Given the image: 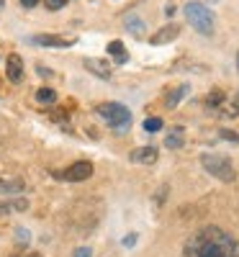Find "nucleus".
<instances>
[{
  "mask_svg": "<svg viewBox=\"0 0 239 257\" xmlns=\"http://www.w3.org/2000/svg\"><path fill=\"white\" fill-rule=\"evenodd\" d=\"M183 257H239V242L221 226H203L188 239Z\"/></svg>",
  "mask_w": 239,
  "mask_h": 257,
  "instance_id": "1",
  "label": "nucleus"
},
{
  "mask_svg": "<svg viewBox=\"0 0 239 257\" xmlns=\"http://www.w3.org/2000/svg\"><path fill=\"white\" fill-rule=\"evenodd\" d=\"M98 113H100V118H105L108 123L113 126L116 134H124L126 128L132 126V113H129V108L121 105V103H100Z\"/></svg>",
  "mask_w": 239,
  "mask_h": 257,
  "instance_id": "2",
  "label": "nucleus"
},
{
  "mask_svg": "<svg viewBox=\"0 0 239 257\" xmlns=\"http://www.w3.org/2000/svg\"><path fill=\"white\" fill-rule=\"evenodd\" d=\"M185 18L190 21V26L198 34H203V36L213 34V13L203 3H198V0H193V3L185 6Z\"/></svg>",
  "mask_w": 239,
  "mask_h": 257,
  "instance_id": "3",
  "label": "nucleus"
},
{
  "mask_svg": "<svg viewBox=\"0 0 239 257\" xmlns=\"http://www.w3.org/2000/svg\"><path fill=\"white\" fill-rule=\"evenodd\" d=\"M201 165H203L206 173H211L213 178H219L224 183H231L236 178L234 165L226 157H221V155H201Z\"/></svg>",
  "mask_w": 239,
  "mask_h": 257,
  "instance_id": "4",
  "label": "nucleus"
},
{
  "mask_svg": "<svg viewBox=\"0 0 239 257\" xmlns=\"http://www.w3.org/2000/svg\"><path fill=\"white\" fill-rule=\"evenodd\" d=\"M90 175H93V165H90L88 160L75 162V165H70L67 170H62V173H54V178L67 180V183H82V180H88Z\"/></svg>",
  "mask_w": 239,
  "mask_h": 257,
  "instance_id": "5",
  "label": "nucleus"
},
{
  "mask_svg": "<svg viewBox=\"0 0 239 257\" xmlns=\"http://www.w3.org/2000/svg\"><path fill=\"white\" fill-rule=\"evenodd\" d=\"M31 41L39 44V47H49V49H67L77 39L75 36H57V34H36Z\"/></svg>",
  "mask_w": 239,
  "mask_h": 257,
  "instance_id": "6",
  "label": "nucleus"
},
{
  "mask_svg": "<svg viewBox=\"0 0 239 257\" xmlns=\"http://www.w3.org/2000/svg\"><path fill=\"white\" fill-rule=\"evenodd\" d=\"M178 36H180V26L178 24H170V26H162L157 34H152L149 36V44L152 47H162V44H167V41L178 39Z\"/></svg>",
  "mask_w": 239,
  "mask_h": 257,
  "instance_id": "7",
  "label": "nucleus"
},
{
  "mask_svg": "<svg viewBox=\"0 0 239 257\" xmlns=\"http://www.w3.org/2000/svg\"><path fill=\"white\" fill-rule=\"evenodd\" d=\"M157 149L155 147H139V149H134L132 152V162H137V165H155L157 162Z\"/></svg>",
  "mask_w": 239,
  "mask_h": 257,
  "instance_id": "8",
  "label": "nucleus"
},
{
  "mask_svg": "<svg viewBox=\"0 0 239 257\" xmlns=\"http://www.w3.org/2000/svg\"><path fill=\"white\" fill-rule=\"evenodd\" d=\"M6 64H8V67H6V75H8L11 82H18L21 77H24V62H21L18 54H8Z\"/></svg>",
  "mask_w": 239,
  "mask_h": 257,
  "instance_id": "9",
  "label": "nucleus"
},
{
  "mask_svg": "<svg viewBox=\"0 0 239 257\" xmlns=\"http://www.w3.org/2000/svg\"><path fill=\"white\" fill-rule=\"evenodd\" d=\"M85 67H88L93 75H100L103 80L111 77V64H108L105 59H95V57H88L85 59Z\"/></svg>",
  "mask_w": 239,
  "mask_h": 257,
  "instance_id": "10",
  "label": "nucleus"
},
{
  "mask_svg": "<svg viewBox=\"0 0 239 257\" xmlns=\"http://www.w3.org/2000/svg\"><path fill=\"white\" fill-rule=\"evenodd\" d=\"M21 211H29V201L26 198H11V201H0V213H21Z\"/></svg>",
  "mask_w": 239,
  "mask_h": 257,
  "instance_id": "11",
  "label": "nucleus"
},
{
  "mask_svg": "<svg viewBox=\"0 0 239 257\" xmlns=\"http://www.w3.org/2000/svg\"><path fill=\"white\" fill-rule=\"evenodd\" d=\"M183 142H185V139H183V126H172L170 134L165 137V147H167V149H180Z\"/></svg>",
  "mask_w": 239,
  "mask_h": 257,
  "instance_id": "12",
  "label": "nucleus"
},
{
  "mask_svg": "<svg viewBox=\"0 0 239 257\" xmlns=\"http://www.w3.org/2000/svg\"><path fill=\"white\" fill-rule=\"evenodd\" d=\"M124 24H126V31L132 34V36H137V39L144 36V21H142V18H137V16H126V18H124Z\"/></svg>",
  "mask_w": 239,
  "mask_h": 257,
  "instance_id": "13",
  "label": "nucleus"
},
{
  "mask_svg": "<svg viewBox=\"0 0 239 257\" xmlns=\"http://www.w3.org/2000/svg\"><path fill=\"white\" fill-rule=\"evenodd\" d=\"M188 95V85H178V88L175 90H170L167 93V98H165V105H167V108H175V105L183 100Z\"/></svg>",
  "mask_w": 239,
  "mask_h": 257,
  "instance_id": "14",
  "label": "nucleus"
},
{
  "mask_svg": "<svg viewBox=\"0 0 239 257\" xmlns=\"http://www.w3.org/2000/svg\"><path fill=\"white\" fill-rule=\"evenodd\" d=\"M108 52L113 54V59H116L118 64H124V62L129 59V54H126V49H124L121 41H111V44H108Z\"/></svg>",
  "mask_w": 239,
  "mask_h": 257,
  "instance_id": "15",
  "label": "nucleus"
},
{
  "mask_svg": "<svg viewBox=\"0 0 239 257\" xmlns=\"http://www.w3.org/2000/svg\"><path fill=\"white\" fill-rule=\"evenodd\" d=\"M21 188H24V180H3L0 178V196H3V193H18Z\"/></svg>",
  "mask_w": 239,
  "mask_h": 257,
  "instance_id": "16",
  "label": "nucleus"
},
{
  "mask_svg": "<svg viewBox=\"0 0 239 257\" xmlns=\"http://www.w3.org/2000/svg\"><path fill=\"white\" fill-rule=\"evenodd\" d=\"M36 100L52 105V103L57 100V90H52V88H39V90H36Z\"/></svg>",
  "mask_w": 239,
  "mask_h": 257,
  "instance_id": "17",
  "label": "nucleus"
},
{
  "mask_svg": "<svg viewBox=\"0 0 239 257\" xmlns=\"http://www.w3.org/2000/svg\"><path fill=\"white\" fill-rule=\"evenodd\" d=\"M221 103H224V93H221V90H211V93H208V98H206L208 108H219Z\"/></svg>",
  "mask_w": 239,
  "mask_h": 257,
  "instance_id": "18",
  "label": "nucleus"
},
{
  "mask_svg": "<svg viewBox=\"0 0 239 257\" xmlns=\"http://www.w3.org/2000/svg\"><path fill=\"white\" fill-rule=\"evenodd\" d=\"M160 128H162V118H157V116H152V118L144 121V132H149V134L160 132Z\"/></svg>",
  "mask_w": 239,
  "mask_h": 257,
  "instance_id": "19",
  "label": "nucleus"
},
{
  "mask_svg": "<svg viewBox=\"0 0 239 257\" xmlns=\"http://www.w3.org/2000/svg\"><path fill=\"white\" fill-rule=\"evenodd\" d=\"M64 6H67V0H47V8L49 11H62Z\"/></svg>",
  "mask_w": 239,
  "mask_h": 257,
  "instance_id": "20",
  "label": "nucleus"
},
{
  "mask_svg": "<svg viewBox=\"0 0 239 257\" xmlns=\"http://www.w3.org/2000/svg\"><path fill=\"white\" fill-rule=\"evenodd\" d=\"M75 257H93V254L88 247H80V249H75Z\"/></svg>",
  "mask_w": 239,
  "mask_h": 257,
  "instance_id": "21",
  "label": "nucleus"
},
{
  "mask_svg": "<svg viewBox=\"0 0 239 257\" xmlns=\"http://www.w3.org/2000/svg\"><path fill=\"white\" fill-rule=\"evenodd\" d=\"M16 237H18L21 242H29V231H26V229H18V234H16Z\"/></svg>",
  "mask_w": 239,
  "mask_h": 257,
  "instance_id": "22",
  "label": "nucleus"
},
{
  "mask_svg": "<svg viewBox=\"0 0 239 257\" xmlns=\"http://www.w3.org/2000/svg\"><path fill=\"white\" fill-rule=\"evenodd\" d=\"M221 137H224V139H229V142H236V139H239L234 132H221Z\"/></svg>",
  "mask_w": 239,
  "mask_h": 257,
  "instance_id": "23",
  "label": "nucleus"
},
{
  "mask_svg": "<svg viewBox=\"0 0 239 257\" xmlns=\"http://www.w3.org/2000/svg\"><path fill=\"white\" fill-rule=\"evenodd\" d=\"M134 242H137V234H129V237L124 239V244H126V247H132Z\"/></svg>",
  "mask_w": 239,
  "mask_h": 257,
  "instance_id": "24",
  "label": "nucleus"
},
{
  "mask_svg": "<svg viewBox=\"0 0 239 257\" xmlns=\"http://www.w3.org/2000/svg\"><path fill=\"white\" fill-rule=\"evenodd\" d=\"M21 3H24L26 8H34V6H39V0H21Z\"/></svg>",
  "mask_w": 239,
  "mask_h": 257,
  "instance_id": "25",
  "label": "nucleus"
},
{
  "mask_svg": "<svg viewBox=\"0 0 239 257\" xmlns=\"http://www.w3.org/2000/svg\"><path fill=\"white\" fill-rule=\"evenodd\" d=\"M234 108H239V93H236V100H234Z\"/></svg>",
  "mask_w": 239,
  "mask_h": 257,
  "instance_id": "26",
  "label": "nucleus"
},
{
  "mask_svg": "<svg viewBox=\"0 0 239 257\" xmlns=\"http://www.w3.org/2000/svg\"><path fill=\"white\" fill-rule=\"evenodd\" d=\"M24 257H41V254H24Z\"/></svg>",
  "mask_w": 239,
  "mask_h": 257,
  "instance_id": "27",
  "label": "nucleus"
},
{
  "mask_svg": "<svg viewBox=\"0 0 239 257\" xmlns=\"http://www.w3.org/2000/svg\"><path fill=\"white\" fill-rule=\"evenodd\" d=\"M236 70H239V54H236Z\"/></svg>",
  "mask_w": 239,
  "mask_h": 257,
  "instance_id": "28",
  "label": "nucleus"
},
{
  "mask_svg": "<svg viewBox=\"0 0 239 257\" xmlns=\"http://www.w3.org/2000/svg\"><path fill=\"white\" fill-rule=\"evenodd\" d=\"M3 6H6V0H0V8H3Z\"/></svg>",
  "mask_w": 239,
  "mask_h": 257,
  "instance_id": "29",
  "label": "nucleus"
}]
</instances>
